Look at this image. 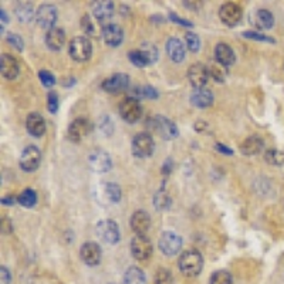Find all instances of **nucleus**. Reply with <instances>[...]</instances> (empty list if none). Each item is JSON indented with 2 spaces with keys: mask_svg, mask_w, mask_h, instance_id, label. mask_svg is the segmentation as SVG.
Here are the masks:
<instances>
[{
  "mask_svg": "<svg viewBox=\"0 0 284 284\" xmlns=\"http://www.w3.org/2000/svg\"><path fill=\"white\" fill-rule=\"evenodd\" d=\"M17 202L20 203L22 206H24V208H33L37 202V195L33 189L27 187L17 196Z\"/></svg>",
  "mask_w": 284,
  "mask_h": 284,
  "instance_id": "nucleus-31",
  "label": "nucleus"
},
{
  "mask_svg": "<svg viewBox=\"0 0 284 284\" xmlns=\"http://www.w3.org/2000/svg\"><path fill=\"white\" fill-rule=\"evenodd\" d=\"M128 59H129V61L134 64L135 67H145V66H148V63L145 60V57H144L141 50H132V52H129L128 53Z\"/></svg>",
  "mask_w": 284,
  "mask_h": 284,
  "instance_id": "nucleus-38",
  "label": "nucleus"
},
{
  "mask_svg": "<svg viewBox=\"0 0 284 284\" xmlns=\"http://www.w3.org/2000/svg\"><path fill=\"white\" fill-rule=\"evenodd\" d=\"M36 20L43 29H53L57 20V10L53 5H41L36 13Z\"/></svg>",
  "mask_w": 284,
  "mask_h": 284,
  "instance_id": "nucleus-13",
  "label": "nucleus"
},
{
  "mask_svg": "<svg viewBox=\"0 0 284 284\" xmlns=\"http://www.w3.org/2000/svg\"><path fill=\"white\" fill-rule=\"evenodd\" d=\"M191 104L196 108H208L213 104V94L208 88H195L191 94Z\"/></svg>",
  "mask_w": 284,
  "mask_h": 284,
  "instance_id": "nucleus-21",
  "label": "nucleus"
},
{
  "mask_svg": "<svg viewBox=\"0 0 284 284\" xmlns=\"http://www.w3.org/2000/svg\"><path fill=\"white\" fill-rule=\"evenodd\" d=\"M47 107H49V111L52 112V114H56V112H57V110H59V96H57V92L52 91V92L49 94Z\"/></svg>",
  "mask_w": 284,
  "mask_h": 284,
  "instance_id": "nucleus-45",
  "label": "nucleus"
},
{
  "mask_svg": "<svg viewBox=\"0 0 284 284\" xmlns=\"http://www.w3.org/2000/svg\"><path fill=\"white\" fill-rule=\"evenodd\" d=\"M15 12L19 17V20L23 23L31 22V19L34 17V12H33L30 3H19L17 8L15 9Z\"/></svg>",
  "mask_w": 284,
  "mask_h": 284,
  "instance_id": "nucleus-32",
  "label": "nucleus"
},
{
  "mask_svg": "<svg viewBox=\"0 0 284 284\" xmlns=\"http://www.w3.org/2000/svg\"><path fill=\"white\" fill-rule=\"evenodd\" d=\"M264 159H266L270 165L281 166V165L284 164V154L281 151L269 150L266 152V155H264Z\"/></svg>",
  "mask_w": 284,
  "mask_h": 284,
  "instance_id": "nucleus-36",
  "label": "nucleus"
},
{
  "mask_svg": "<svg viewBox=\"0 0 284 284\" xmlns=\"http://www.w3.org/2000/svg\"><path fill=\"white\" fill-rule=\"evenodd\" d=\"M88 166L94 172H107L111 169V158L105 151H94L88 157Z\"/></svg>",
  "mask_w": 284,
  "mask_h": 284,
  "instance_id": "nucleus-11",
  "label": "nucleus"
},
{
  "mask_svg": "<svg viewBox=\"0 0 284 284\" xmlns=\"http://www.w3.org/2000/svg\"><path fill=\"white\" fill-rule=\"evenodd\" d=\"M120 114L122 120L134 124L138 120H141L142 117V107L138 100L135 98L127 97L120 105Z\"/></svg>",
  "mask_w": 284,
  "mask_h": 284,
  "instance_id": "nucleus-6",
  "label": "nucleus"
},
{
  "mask_svg": "<svg viewBox=\"0 0 284 284\" xmlns=\"http://www.w3.org/2000/svg\"><path fill=\"white\" fill-rule=\"evenodd\" d=\"M132 152L136 158H147L154 152V139L150 134L142 132L135 135L132 141Z\"/></svg>",
  "mask_w": 284,
  "mask_h": 284,
  "instance_id": "nucleus-9",
  "label": "nucleus"
},
{
  "mask_svg": "<svg viewBox=\"0 0 284 284\" xmlns=\"http://www.w3.org/2000/svg\"><path fill=\"white\" fill-rule=\"evenodd\" d=\"M105 195H107V198L111 201V202L117 203L121 201V187L117 185V183H107L105 185Z\"/></svg>",
  "mask_w": 284,
  "mask_h": 284,
  "instance_id": "nucleus-37",
  "label": "nucleus"
},
{
  "mask_svg": "<svg viewBox=\"0 0 284 284\" xmlns=\"http://www.w3.org/2000/svg\"><path fill=\"white\" fill-rule=\"evenodd\" d=\"M243 37L250 38V40H257V41H269V43H274V38L269 37V36H264V34L257 33V31H245V33H243Z\"/></svg>",
  "mask_w": 284,
  "mask_h": 284,
  "instance_id": "nucleus-43",
  "label": "nucleus"
},
{
  "mask_svg": "<svg viewBox=\"0 0 284 284\" xmlns=\"http://www.w3.org/2000/svg\"><path fill=\"white\" fill-rule=\"evenodd\" d=\"M129 87V77L125 73H117L103 82V88L107 92H120Z\"/></svg>",
  "mask_w": 284,
  "mask_h": 284,
  "instance_id": "nucleus-16",
  "label": "nucleus"
},
{
  "mask_svg": "<svg viewBox=\"0 0 284 284\" xmlns=\"http://www.w3.org/2000/svg\"><path fill=\"white\" fill-rule=\"evenodd\" d=\"M17 201V198H13V196H5L3 199H2V203L3 205H8V206H12V205H15V202Z\"/></svg>",
  "mask_w": 284,
  "mask_h": 284,
  "instance_id": "nucleus-52",
  "label": "nucleus"
},
{
  "mask_svg": "<svg viewBox=\"0 0 284 284\" xmlns=\"http://www.w3.org/2000/svg\"><path fill=\"white\" fill-rule=\"evenodd\" d=\"M12 232V222L9 217H3L2 219V233L3 234H8V233Z\"/></svg>",
  "mask_w": 284,
  "mask_h": 284,
  "instance_id": "nucleus-47",
  "label": "nucleus"
},
{
  "mask_svg": "<svg viewBox=\"0 0 284 284\" xmlns=\"http://www.w3.org/2000/svg\"><path fill=\"white\" fill-rule=\"evenodd\" d=\"M179 270L182 274L186 277H196L201 274L203 269L202 254L196 250H186L180 254L179 257Z\"/></svg>",
  "mask_w": 284,
  "mask_h": 284,
  "instance_id": "nucleus-1",
  "label": "nucleus"
},
{
  "mask_svg": "<svg viewBox=\"0 0 284 284\" xmlns=\"http://www.w3.org/2000/svg\"><path fill=\"white\" fill-rule=\"evenodd\" d=\"M41 162V152L37 147L29 145L27 148H24L20 157V168L24 172H34L40 166Z\"/></svg>",
  "mask_w": 284,
  "mask_h": 284,
  "instance_id": "nucleus-5",
  "label": "nucleus"
},
{
  "mask_svg": "<svg viewBox=\"0 0 284 284\" xmlns=\"http://www.w3.org/2000/svg\"><path fill=\"white\" fill-rule=\"evenodd\" d=\"M0 71L8 80H15L19 75V63L10 54H2L0 57Z\"/></svg>",
  "mask_w": 284,
  "mask_h": 284,
  "instance_id": "nucleus-17",
  "label": "nucleus"
},
{
  "mask_svg": "<svg viewBox=\"0 0 284 284\" xmlns=\"http://www.w3.org/2000/svg\"><path fill=\"white\" fill-rule=\"evenodd\" d=\"M215 59L219 64H222L223 67H227L234 63L236 56H234V52L230 45H227L226 43H219L215 49Z\"/></svg>",
  "mask_w": 284,
  "mask_h": 284,
  "instance_id": "nucleus-23",
  "label": "nucleus"
},
{
  "mask_svg": "<svg viewBox=\"0 0 284 284\" xmlns=\"http://www.w3.org/2000/svg\"><path fill=\"white\" fill-rule=\"evenodd\" d=\"M97 234L100 236V239L108 245H115L120 242V229L111 219L101 220L97 224Z\"/></svg>",
  "mask_w": 284,
  "mask_h": 284,
  "instance_id": "nucleus-4",
  "label": "nucleus"
},
{
  "mask_svg": "<svg viewBox=\"0 0 284 284\" xmlns=\"http://www.w3.org/2000/svg\"><path fill=\"white\" fill-rule=\"evenodd\" d=\"M215 148H216L219 152L224 154V155H233V151L230 150V148H227V147H226V145H223V144H219V142H217Z\"/></svg>",
  "mask_w": 284,
  "mask_h": 284,
  "instance_id": "nucleus-49",
  "label": "nucleus"
},
{
  "mask_svg": "<svg viewBox=\"0 0 284 284\" xmlns=\"http://www.w3.org/2000/svg\"><path fill=\"white\" fill-rule=\"evenodd\" d=\"M154 206L157 208L158 210H166L169 206H171V198L169 195L166 194L165 191H158L155 196H154Z\"/></svg>",
  "mask_w": 284,
  "mask_h": 284,
  "instance_id": "nucleus-33",
  "label": "nucleus"
},
{
  "mask_svg": "<svg viewBox=\"0 0 284 284\" xmlns=\"http://www.w3.org/2000/svg\"><path fill=\"white\" fill-rule=\"evenodd\" d=\"M169 20L173 23H178V24L183 26V27H194V23L189 22L186 19H183V17H180V16L175 15V13H171V15H169Z\"/></svg>",
  "mask_w": 284,
  "mask_h": 284,
  "instance_id": "nucleus-46",
  "label": "nucleus"
},
{
  "mask_svg": "<svg viewBox=\"0 0 284 284\" xmlns=\"http://www.w3.org/2000/svg\"><path fill=\"white\" fill-rule=\"evenodd\" d=\"M151 226V217L145 210H136L131 216V227L136 234L144 236Z\"/></svg>",
  "mask_w": 284,
  "mask_h": 284,
  "instance_id": "nucleus-18",
  "label": "nucleus"
},
{
  "mask_svg": "<svg viewBox=\"0 0 284 284\" xmlns=\"http://www.w3.org/2000/svg\"><path fill=\"white\" fill-rule=\"evenodd\" d=\"M254 26L260 30H269L273 27L274 24V17L271 15V12L269 10H264V9H260L254 13V19H253Z\"/></svg>",
  "mask_w": 284,
  "mask_h": 284,
  "instance_id": "nucleus-26",
  "label": "nucleus"
},
{
  "mask_svg": "<svg viewBox=\"0 0 284 284\" xmlns=\"http://www.w3.org/2000/svg\"><path fill=\"white\" fill-rule=\"evenodd\" d=\"M114 13V3L112 2H97L92 8V15L98 22L103 23L110 20Z\"/></svg>",
  "mask_w": 284,
  "mask_h": 284,
  "instance_id": "nucleus-24",
  "label": "nucleus"
},
{
  "mask_svg": "<svg viewBox=\"0 0 284 284\" xmlns=\"http://www.w3.org/2000/svg\"><path fill=\"white\" fill-rule=\"evenodd\" d=\"M159 250L166 256H173L180 250L182 247V239L176 233L173 232H164L159 238L158 242Z\"/></svg>",
  "mask_w": 284,
  "mask_h": 284,
  "instance_id": "nucleus-7",
  "label": "nucleus"
},
{
  "mask_svg": "<svg viewBox=\"0 0 284 284\" xmlns=\"http://www.w3.org/2000/svg\"><path fill=\"white\" fill-rule=\"evenodd\" d=\"M100 24H101V23L98 22L96 17H91V16L88 15L82 16L81 19L82 29L85 30V33H88L90 36H92V37L100 36V33L103 34V31H100Z\"/></svg>",
  "mask_w": 284,
  "mask_h": 284,
  "instance_id": "nucleus-28",
  "label": "nucleus"
},
{
  "mask_svg": "<svg viewBox=\"0 0 284 284\" xmlns=\"http://www.w3.org/2000/svg\"><path fill=\"white\" fill-rule=\"evenodd\" d=\"M233 277L226 270H217L210 277V284H232Z\"/></svg>",
  "mask_w": 284,
  "mask_h": 284,
  "instance_id": "nucleus-35",
  "label": "nucleus"
},
{
  "mask_svg": "<svg viewBox=\"0 0 284 284\" xmlns=\"http://www.w3.org/2000/svg\"><path fill=\"white\" fill-rule=\"evenodd\" d=\"M131 98L141 100V98H158V91L151 85H136L131 90Z\"/></svg>",
  "mask_w": 284,
  "mask_h": 284,
  "instance_id": "nucleus-30",
  "label": "nucleus"
},
{
  "mask_svg": "<svg viewBox=\"0 0 284 284\" xmlns=\"http://www.w3.org/2000/svg\"><path fill=\"white\" fill-rule=\"evenodd\" d=\"M208 70H209L210 77H213L216 81H223L224 75H226V71H224V68L222 64H219L216 61V63L210 64V67L208 68Z\"/></svg>",
  "mask_w": 284,
  "mask_h": 284,
  "instance_id": "nucleus-41",
  "label": "nucleus"
},
{
  "mask_svg": "<svg viewBox=\"0 0 284 284\" xmlns=\"http://www.w3.org/2000/svg\"><path fill=\"white\" fill-rule=\"evenodd\" d=\"M187 78L195 88H203V85L208 82V78H209V70L201 63L194 64L187 70Z\"/></svg>",
  "mask_w": 284,
  "mask_h": 284,
  "instance_id": "nucleus-14",
  "label": "nucleus"
},
{
  "mask_svg": "<svg viewBox=\"0 0 284 284\" xmlns=\"http://www.w3.org/2000/svg\"><path fill=\"white\" fill-rule=\"evenodd\" d=\"M0 274H2V284L10 283V271H9L8 267L2 266V269H0Z\"/></svg>",
  "mask_w": 284,
  "mask_h": 284,
  "instance_id": "nucleus-48",
  "label": "nucleus"
},
{
  "mask_svg": "<svg viewBox=\"0 0 284 284\" xmlns=\"http://www.w3.org/2000/svg\"><path fill=\"white\" fill-rule=\"evenodd\" d=\"M8 43L12 47H15L17 52H22L23 47H24V44H23V40L22 37L19 36V34H15V33H10V34H8Z\"/></svg>",
  "mask_w": 284,
  "mask_h": 284,
  "instance_id": "nucleus-44",
  "label": "nucleus"
},
{
  "mask_svg": "<svg viewBox=\"0 0 284 284\" xmlns=\"http://www.w3.org/2000/svg\"><path fill=\"white\" fill-rule=\"evenodd\" d=\"M104 41L111 47H118L124 40V31L118 24H107L103 27Z\"/></svg>",
  "mask_w": 284,
  "mask_h": 284,
  "instance_id": "nucleus-19",
  "label": "nucleus"
},
{
  "mask_svg": "<svg viewBox=\"0 0 284 284\" xmlns=\"http://www.w3.org/2000/svg\"><path fill=\"white\" fill-rule=\"evenodd\" d=\"M26 128H27L29 134L33 135L34 138H40L45 132L44 118L37 112H31V114H29L27 121H26Z\"/></svg>",
  "mask_w": 284,
  "mask_h": 284,
  "instance_id": "nucleus-20",
  "label": "nucleus"
},
{
  "mask_svg": "<svg viewBox=\"0 0 284 284\" xmlns=\"http://www.w3.org/2000/svg\"><path fill=\"white\" fill-rule=\"evenodd\" d=\"M64 40H66V34H64V30L60 27H53L50 30H47L45 44L49 49H52L54 52H59L64 45Z\"/></svg>",
  "mask_w": 284,
  "mask_h": 284,
  "instance_id": "nucleus-22",
  "label": "nucleus"
},
{
  "mask_svg": "<svg viewBox=\"0 0 284 284\" xmlns=\"http://www.w3.org/2000/svg\"><path fill=\"white\" fill-rule=\"evenodd\" d=\"M141 53L144 54L145 60L148 64H154L158 60V49L157 45L151 44V43H144L141 47Z\"/></svg>",
  "mask_w": 284,
  "mask_h": 284,
  "instance_id": "nucleus-34",
  "label": "nucleus"
},
{
  "mask_svg": "<svg viewBox=\"0 0 284 284\" xmlns=\"http://www.w3.org/2000/svg\"><path fill=\"white\" fill-rule=\"evenodd\" d=\"M208 128V124L206 122H203V121H198V122H195V131L196 132H202L203 129H206Z\"/></svg>",
  "mask_w": 284,
  "mask_h": 284,
  "instance_id": "nucleus-51",
  "label": "nucleus"
},
{
  "mask_svg": "<svg viewBox=\"0 0 284 284\" xmlns=\"http://www.w3.org/2000/svg\"><path fill=\"white\" fill-rule=\"evenodd\" d=\"M68 52L71 59L78 63L87 61L92 54V45L91 41L87 37H74L70 41Z\"/></svg>",
  "mask_w": 284,
  "mask_h": 284,
  "instance_id": "nucleus-3",
  "label": "nucleus"
},
{
  "mask_svg": "<svg viewBox=\"0 0 284 284\" xmlns=\"http://www.w3.org/2000/svg\"><path fill=\"white\" fill-rule=\"evenodd\" d=\"M152 243L145 236L136 234L131 242V252L136 260H148L152 254Z\"/></svg>",
  "mask_w": 284,
  "mask_h": 284,
  "instance_id": "nucleus-10",
  "label": "nucleus"
},
{
  "mask_svg": "<svg viewBox=\"0 0 284 284\" xmlns=\"http://www.w3.org/2000/svg\"><path fill=\"white\" fill-rule=\"evenodd\" d=\"M155 284H173V277L171 271L166 269H159L155 273Z\"/></svg>",
  "mask_w": 284,
  "mask_h": 284,
  "instance_id": "nucleus-40",
  "label": "nucleus"
},
{
  "mask_svg": "<svg viewBox=\"0 0 284 284\" xmlns=\"http://www.w3.org/2000/svg\"><path fill=\"white\" fill-rule=\"evenodd\" d=\"M38 78H40L41 84H43L44 87H47V88H50L52 85H54V82H56L54 75H53L50 71H47V70L38 71Z\"/></svg>",
  "mask_w": 284,
  "mask_h": 284,
  "instance_id": "nucleus-42",
  "label": "nucleus"
},
{
  "mask_svg": "<svg viewBox=\"0 0 284 284\" xmlns=\"http://www.w3.org/2000/svg\"><path fill=\"white\" fill-rule=\"evenodd\" d=\"M124 284H145V273L139 267H129L124 274Z\"/></svg>",
  "mask_w": 284,
  "mask_h": 284,
  "instance_id": "nucleus-29",
  "label": "nucleus"
},
{
  "mask_svg": "<svg viewBox=\"0 0 284 284\" xmlns=\"http://www.w3.org/2000/svg\"><path fill=\"white\" fill-rule=\"evenodd\" d=\"M150 125L152 131H155L164 139H173L178 136V128L175 125V122L166 117L157 115L154 118H150Z\"/></svg>",
  "mask_w": 284,
  "mask_h": 284,
  "instance_id": "nucleus-2",
  "label": "nucleus"
},
{
  "mask_svg": "<svg viewBox=\"0 0 284 284\" xmlns=\"http://www.w3.org/2000/svg\"><path fill=\"white\" fill-rule=\"evenodd\" d=\"M101 254H103L101 247L98 246L97 243H94V242H87L80 249V256H81L82 262L85 263L87 266H91V267L100 264Z\"/></svg>",
  "mask_w": 284,
  "mask_h": 284,
  "instance_id": "nucleus-12",
  "label": "nucleus"
},
{
  "mask_svg": "<svg viewBox=\"0 0 284 284\" xmlns=\"http://www.w3.org/2000/svg\"><path fill=\"white\" fill-rule=\"evenodd\" d=\"M90 129L91 125L90 122H88V120H85V118H77V120L73 121V122L70 124V127H68V139L73 142L81 141L82 138L90 132Z\"/></svg>",
  "mask_w": 284,
  "mask_h": 284,
  "instance_id": "nucleus-15",
  "label": "nucleus"
},
{
  "mask_svg": "<svg viewBox=\"0 0 284 284\" xmlns=\"http://www.w3.org/2000/svg\"><path fill=\"white\" fill-rule=\"evenodd\" d=\"M242 16H243V12H242V8L236 3H224L222 8L219 9V17L220 20L229 26V27H234L238 26L242 20Z\"/></svg>",
  "mask_w": 284,
  "mask_h": 284,
  "instance_id": "nucleus-8",
  "label": "nucleus"
},
{
  "mask_svg": "<svg viewBox=\"0 0 284 284\" xmlns=\"http://www.w3.org/2000/svg\"><path fill=\"white\" fill-rule=\"evenodd\" d=\"M173 165H172V159H168L166 162H164V166H162V173L164 175H169L171 171H172Z\"/></svg>",
  "mask_w": 284,
  "mask_h": 284,
  "instance_id": "nucleus-50",
  "label": "nucleus"
},
{
  "mask_svg": "<svg viewBox=\"0 0 284 284\" xmlns=\"http://www.w3.org/2000/svg\"><path fill=\"white\" fill-rule=\"evenodd\" d=\"M185 40H186L187 49L191 52L196 53L199 50V47H201V38H199L198 34H195L192 31H187L186 34H185Z\"/></svg>",
  "mask_w": 284,
  "mask_h": 284,
  "instance_id": "nucleus-39",
  "label": "nucleus"
},
{
  "mask_svg": "<svg viewBox=\"0 0 284 284\" xmlns=\"http://www.w3.org/2000/svg\"><path fill=\"white\" fill-rule=\"evenodd\" d=\"M0 13H2V33H3V30H5V29H3V27H5V22L8 23V16L5 15V10H2Z\"/></svg>",
  "mask_w": 284,
  "mask_h": 284,
  "instance_id": "nucleus-53",
  "label": "nucleus"
},
{
  "mask_svg": "<svg viewBox=\"0 0 284 284\" xmlns=\"http://www.w3.org/2000/svg\"><path fill=\"white\" fill-rule=\"evenodd\" d=\"M263 150V139L260 136H249L247 139H245V142L240 145V152L243 155H256Z\"/></svg>",
  "mask_w": 284,
  "mask_h": 284,
  "instance_id": "nucleus-27",
  "label": "nucleus"
},
{
  "mask_svg": "<svg viewBox=\"0 0 284 284\" xmlns=\"http://www.w3.org/2000/svg\"><path fill=\"white\" fill-rule=\"evenodd\" d=\"M166 52H168V56L169 59L173 61V63H180L185 59V47L182 44V41L178 40V38H169L168 43H166Z\"/></svg>",
  "mask_w": 284,
  "mask_h": 284,
  "instance_id": "nucleus-25",
  "label": "nucleus"
}]
</instances>
